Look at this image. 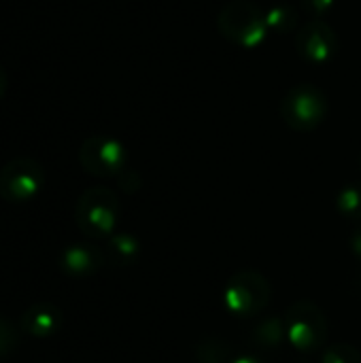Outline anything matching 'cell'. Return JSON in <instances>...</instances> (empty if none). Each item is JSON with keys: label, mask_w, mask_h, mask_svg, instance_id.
I'll use <instances>...</instances> for the list:
<instances>
[{"label": "cell", "mask_w": 361, "mask_h": 363, "mask_svg": "<svg viewBox=\"0 0 361 363\" xmlns=\"http://www.w3.org/2000/svg\"><path fill=\"white\" fill-rule=\"evenodd\" d=\"M296 51L304 62L323 66L338 53V34L326 19H313L296 32Z\"/></svg>", "instance_id": "ba28073f"}, {"label": "cell", "mask_w": 361, "mask_h": 363, "mask_svg": "<svg viewBox=\"0 0 361 363\" xmlns=\"http://www.w3.org/2000/svg\"><path fill=\"white\" fill-rule=\"evenodd\" d=\"M298 19H300L298 9L291 6V4H277V6H272L270 11H266L268 30H270V32H277V34L296 32Z\"/></svg>", "instance_id": "7c38bea8"}, {"label": "cell", "mask_w": 361, "mask_h": 363, "mask_svg": "<svg viewBox=\"0 0 361 363\" xmlns=\"http://www.w3.org/2000/svg\"><path fill=\"white\" fill-rule=\"evenodd\" d=\"M79 162L94 177H121L126 172V147L111 136H89L79 149Z\"/></svg>", "instance_id": "52a82bcc"}, {"label": "cell", "mask_w": 361, "mask_h": 363, "mask_svg": "<svg viewBox=\"0 0 361 363\" xmlns=\"http://www.w3.org/2000/svg\"><path fill=\"white\" fill-rule=\"evenodd\" d=\"M198 362L200 363H226L228 362V347L221 340L206 338L198 347Z\"/></svg>", "instance_id": "9a60e30c"}, {"label": "cell", "mask_w": 361, "mask_h": 363, "mask_svg": "<svg viewBox=\"0 0 361 363\" xmlns=\"http://www.w3.org/2000/svg\"><path fill=\"white\" fill-rule=\"evenodd\" d=\"M45 168L32 157H15L0 168V198L13 204L28 202L40 194Z\"/></svg>", "instance_id": "8992f818"}, {"label": "cell", "mask_w": 361, "mask_h": 363, "mask_svg": "<svg viewBox=\"0 0 361 363\" xmlns=\"http://www.w3.org/2000/svg\"><path fill=\"white\" fill-rule=\"evenodd\" d=\"M19 345V336L17 330L13 328V323H9L6 319L0 317V357L11 355Z\"/></svg>", "instance_id": "e0dca14e"}, {"label": "cell", "mask_w": 361, "mask_h": 363, "mask_svg": "<svg viewBox=\"0 0 361 363\" xmlns=\"http://www.w3.org/2000/svg\"><path fill=\"white\" fill-rule=\"evenodd\" d=\"M270 302V283L264 274L243 270L234 274L223 291L226 308L236 317H253Z\"/></svg>", "instance_id": "5b68a950"}, {"label": "cell", "mask_w": 361, "mask_h": 363, "mask_svg": "<svg viewBox=\"0 0 361 363\" xmlns=\"http://www.w3.org/2000/svg\"><path fill=\"white\" fill-rule=\"evenodd\" d=\"M140 253V245L130 234H117L106 242V257L115 266H128L132 264Z\"/></svg>", "instance_id": "8fae6325"}, {"label": "cell", "mask_w": 361, "mask_h": 363, "mask_svg": "<svg viewBox=\"0 0 361 363\" xmlns=\"http://www.w3.org/2000/svg\"><path fill=\"white\" fill-rule=\"evenodd\" d=\"M102 264H104V255L96 247L85 242L70 245L60 255V268L74 279H85L94 274Z\"/></svg>", "instance_id": "9c48e42d"}, {"label": "cell", "mask_w": 361, "mask_h": 363, "mask_svg": "<svg viewBox=\"0 0 361 363\" xmlns=\"http://www.w3.org/2000/svg\"><path fill=\"white\" fill-rule=\"evenodd\" d=\"M336 206L345 217L361 221V181H355L340 189L336 198Z\"/></svg>", "instance_id": "4fadbf2b"}, {"label": "cell", "mask_w": 361, "mask_h": 363, "mask_svg": "<svg viewBox=\"0 0 361 363\" xmlns=\"http://www.w3.org/2000/svg\"><path fill=\"white\" fill-rule=\"evenodd\" d=\"M217 30L240 49H255L268 36L266 13L251 0H232L217 17Z\"/></svg>", "instance_id": "6da1fadb"}, {"label": "cell", "mask_w": 361, "mask_h": 363, "mask_svg": "<svg viewBox=\"0 0 361 363\" xmlns=\"http://www.w3.org/2000/svg\"><path fill=\"white\" fill-rule=\"evenodd\" d=\"M323 363H361V353L351 345H336L326 349Z\"/></svg>", "instance_id": "2e32d148"}, {"label": "cell", "mask_w": 361, "mask_h": 363, "mask_svg": "<svg viewBox=\"0 0 361 363\" xmlns=\"http://www.w3.org/2000/svg\"><path fill=\"white\" fill-rule=\"evenodd\" d=\"M328 115L326 94L311 83L291 87L281 100V117L296 132H313Z\"/></svg>", "instance_id": "3957f363"}, {"label": "cell", "mask_w": 361, "mask_h": 363, "mask_svg": "<svg viewBox=\"0 0 361 363\" xmlns=\"http://www.w3.org/2000/svg\"><path fill=\"white\" fill-rule=\"evenodd\" d=\"M230 363H262L260 359L251 357V355H245V357H238V359H232Z\"/></svg>", "instance_id": "44dd1931"}, {"label": "cell", "mask_w": 361, "mask_h": 363, "mask_svg": "<svg viewBox=\"0 0 361 363\" xmlns=\"http://www.w3.org/2000/svg\"><path fill=\"white\" fill-rule=\"evenodd\" d=\"M283 334H285V325L281 321H277V319H268V321H264V323H260L255 328V340L260 345H264L266 349L281 345Z\"/></svg>", "instance_id": "5bb4252c"}, {"label": "cell", "mask_w": 361, "mask_h": 363, "mask_svg": "<svg viewBox=\"0 0 361 363\" xmlns=\"http://www.w3.org/2000/svg\"><path fill=\"white\" fill-rule=\"evenodd\" d=\"M6 85H9V74H6L4 66H0V98L4 96V91H6Z\"/></svg>", "instance_id": "ffe728a7"}, {"label": "cell", "mask_w": 361, "mask_h": 363, "mask_svg": "<svg viewBox=\"0 0 361 363\" xmlns=\"http://www.w3.org/2000/svg\"><path fill=\"white\" fill-rule=\"evenodd\" d=\"M119 215H121L119 198L106 187L85 189L81 194V198L77 202V211H74L79 230L87 238L109 236L117 228Z\"/></svg>", "instance_id": "7a4b0ae2"}, {"label": "cell", "mask_w": 361, "mask_h": 363, "mask_svg": "<svg viewBox=\"0 0 361 363\" xmlns=\"http://www.w3.org/2000/svg\"><path fill=\"white\" fill-rule=\"evenodd\" d=\"M285 334L298 351L315 353L326 345L328 319L315 302L300 300L285 315Z\"/></svg>", "instance_id": "277c9868"}, {"label": "cell", "mask_w": 361, "mask_h": 363, "mask_svg": "<svg viewBox=\"0 0 361 363\" xmlns=\"http://www.w3.org/2000/svg\"><path fill=\"white\" fill-rule=\"evenodd\" d=\"M336 6V0H302V9L311 13L315 19H323Z\"/></svg>", "instance_id": "ac0fdd59"}, {"label": "cell", "mask_w": 361, "mask_h": 363, "mask_svg": "<svg viewBox=\"0 0 361 363\" xmlns=\"http://www.w3.org/2000/svg\"><path fill=\"white\" fill-rule=\"evenodd\" d=\"M351 249H353V253L361 259V228L353 234V238H351Z\"/></svg>", "instance_id": "d6986e66"}, {"label": "cell", "mask_w": 361, "mask_h": 363, "mask_svg": "<svg viewBox=\"0 0 361 363\" xmlns=\"http://www.w3.org/2000/svg\"><path fill=\"white\" fill-rule=\"evenodd\" d=\"M360 168H361V155H360Z\"/></svg>", "instance_id": "7402d4cb"}, {"label": "cell", "mask_w": 361, "mask_h": 363, "mask_svg": "<svg viewBox=\"0 0 361 363\" xmlns=\"http://www.w3.org/2000/svg\"><path fill=\"white\" fill-rule=\"evenodd\" d=\"M62 321L64 317L57 306L49 302H38L21 315V330H26L34 338H47L62 328Z\"/></svg>", "instance_id": "30bf717a"}]
</instances>
